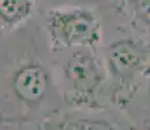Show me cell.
I'll list each match as a JSON object with an SVG mask.
<instances>
[{"instance_id":"cell-1","label":"cell","mask_w":150,"mask_h":130,"mask_svg":"<svg viewBox=\"0 0 150 130\" xmlns=\"http://www.w3.org/2000/svg\"><path fill=\"white\" fill-rule=\"evenodd\" d=\"M46 30L54 48H91L100 42V22L83 7H62L47 12Z\"/></svg>"},{"instance_id":"cell-2","label":"cell","mask_w":150,"mask_h":130,"mask_svg":"<svg viewBox=\"0 0 150 130\" xmlns=\"http://www.w3.org/2000/svg\"><path fill=\"white\" fill-rule=\"evenodd\" d=\"M107 64L115 76L129 78L150 68V46L136 40H120L107 50Z\"/></svg>"},{"instance_id":"cell-3","label":"cell","mask_w":150,"mask_h":130,"mask_svg":"<svg viewBox=\"0 0 150 130\" xmlns=\"http://www.w3.org/2000/svg\"><path fill=\"white\" fill-rule=\"evenodd\" d=\"M64 72L71 89L79 95H89L103 81V68L89 48H79L73 52Z\"/></svg>"},{"instance_id":"cell-4","label":"cell","mask_w":150,"mask_h":130,"mask_svg":"<svg viewBox=\"0 0 150 130\" xmlns=\"http://www.w3.org/2000/svg\"><path fill=\"white\" fill-rule=\"evenodd\" d=\"M48 89V78L42 66L24 65L13 76V90L25 103L35 104L41 102Z\"/></svg>"},{"instance_id":"cell-5","label":"cell","mask_w":150,"mask_h":130,"mask_svg":"<svg viewBox=\"0 0 150 130\" xmlns=\"http://www.w3.org/2000/svg\"><path fill=\"white\" fill-rule=\"evenodd\" d=\"M35 0H0L1 27L16 29L25 24L34 12Z\"/></svg>"},{"instance_id":"cell-6","label":"cell","mask_w":150,"mask_h":130,"mask_svg":"<svg viewBox=\"0 0 150 130\" xmlns=\"http://www.w3.org/2000/svg\"><path fill=\"white\" fill-rule=\"evenodd\" d=\"M128 5L138 24L150 29V0H128Z\"/></svg>"},{"instance_id":"cell-7","label":"cell","mask_w":150,"mask_h":130,"mask_svg":"<svg viewBox=\"0 0 150 130\" xmlns=\"http://www.w3.org/2000/svg\"><path fill=\"white\" fill-rule=\"evenodd\" d=\"M77 130H114V128L103 120H88L80 124Z\"/></svg>"}]
</instances>
